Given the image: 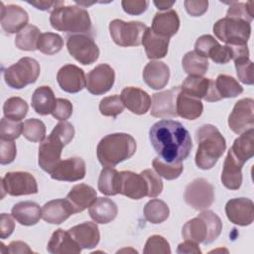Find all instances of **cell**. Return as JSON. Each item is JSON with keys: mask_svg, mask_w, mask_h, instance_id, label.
Masks as SVG:
<instances>
[{"mask_svg": "<svg viewBox=\"0 0 254 254\" xmlns=\"http://www.w3.org/2000/svg\"><path fill=\"white\" fill-rule=\"evenodd\" d=\"M149 138L159 157L170 164L182 163L192 149L189 131L175 120L156 122L149 131Z\"/></svg>", "mask_w": 254, "mask_h": 254, "instance_id": "cell-1", "label": "cell"}, {"mask_svg": "<svg viewBox=\"0 0 254 254\" xmlns=\"http://www.w3.org/2000/svg\"><path fill=\"white\" fill-rule=\"evenodd\" d=\"M74 136V128L67 121L59 122L51 134L42 141L39 146V166L45 172L51 174L61 162L63 148L67 145Z\"/></svg>", "mask_w": 254, "mask_h": 254, "instance_id": "cell-2", "label": "cell"}, {"mask_svg": "<svg viewBox=\"0 0 254 254\" xmlns=\"http://www.w3.org/2000/svg\"><path fill=\"white\" fill-rule=\"evenodd\" d=\"M198 148L195 154V164L201 170H209L217 163L226 149V142L219 130L205 124L199 127L195 133Z\"/></svg>", "mask_w": 254, "mask_h": 254, "instance_id": "cell-3", "label": "cell"}, {"mask_svg": "<svg viewBox=\"0 0 254 254\" xmlns=\"http://www.w3.org/2000/svg\"><path fill=\"white\" fill-rule=\"evenodd\" d=\"M135 139L126 133H113L103 137L96 148L97 159L104 167L113 168L131 158L136 152Z\"/></svg>", "mask_w": 254, "mask_h": 254, "instance_id": "cell-4", "label": "cell"}, {"mask_svg": "<svg viewBox=\"0 0 254 254\" xmlns=\"http://www.w3.org/2000/svg\"><path fill=\"white\" fill-rule=\"evenodd\" d=\"M51 26L57 31L85 34L91 32L92 25L88 12L79 6H59L50 16Z\"/></svg>", "mask_w": 254, "mask_h": 254, "instance_id": "cell-5", "label": "cell"}, {"mask_svg": "<svg viewBox=\"0 0 254 254\" xmlns=\"http://www.w3.org/2000/svg\"><path fill=\"white\" fill-rule=\"evenodd\" d=\"M221 230L222 222L219 216L211 210H203L183 226L182 234L185 240L209 244L220 235Z\"/></svg>", "mask_w": 254, "mask_h": 254, "instance_id": "cell-6", "label": "cell"}, {"mask_svg": "<svg viewBox=\"0 0 254 254\" xmlns=\"http://www.w3.org/2000/svg\"><path fill=\"white\" fill-rule=\"evenodd\" d=\"M40 74V64L32 58L25 57L4 70V79L8 86L21 89L34 83Z\"/></svg>", "mask_w": 254, "mask_h": 254, "instance_id": "cell-7", "label": "cell"}, {"mask_svg": "<svg viewBox=\"0 0 254 254\" xmlns=\"http://www.w3.org/2000/svg\"><path fill=\"white\" fill-rule=\"evenodd\" d=\"M213 33L226 45H247L251 35V25L243 20L225 17L214 24Z\"/></svg>", "mask_w": 254, "mask_h": 254, "instance_id": "cell-8", "label": "cell"}, {"mask_svg": "<svg viewBox=\"0 0 254 254\" xmlns=\"http://www.w3.org/2000/svg\"><path fill=\"white\" fill-rule=\"evenodd\" d=\"M147 28L142 22H124L115 19L109 24V33L116 45L121 47H137L142 44V38Z\"/></svg>", "mask_w": 254, "mask_h": 254, "instance_id": "cell-9", "label": "cell"}, {"mask_svg": "<svg viewBox=\"0 0 254 254\" xmlns=\"http://www.w3.org/2000/svg\"><path fill=\"white\" fill-rule=\"evenodd\" d=\"M66 48L70 56L81 64H91L99 57V49L93 39L85 34H73L66 38Z\"/></svg>", "mask_w": 254, "mask_h": 254, "instance_id": "cell-10", "label": "cell"}, {"mask_svg": "<svg viewBox=\"0 0 254 254\" xmlns=\"http://www.w3.org/2000/svg\"><path fill=\"white\" fill-rule=\"evenodd\" d=\"M2 195H27L38 192V185L34 176L28 172H9L1 180Z\"/></svg>", "mask_w": 254, "mask_h": 254, "instance_id": "cell-11", "label": "cell"}, {"mask_svg": "<svg viewBox=\"0 0 254 254\" xmlns=\"http://www.w3.org/2000/svg\"><path fill=\"white\" fill-rule=\"evenodd\" d=\"M116 192L132 199H140L148 196L149 186L145 176L131 171H121L116 175Z\"/></svg>", "mask_w": 254, "mask_h": 254, "instance_id": "cell-12", "label": "cell"}, {"mask_svg": "<svg viewBox=\"0 0 254 254\" xmlns=\"http://www.w3.org/2000/svg\"><path fill=\"white\" fill-rule=\"evenodd\" d=\"M186 202L196 210L209 207L214 201V189L205 179L198 178L190 183L184 193Z\"/></svg>", "mask_w": 254, "mask_h": 254, "instance_id": "cell-13", "label": "cell"}, {"mask_svg": "<svg viewBox=\"0 0 254 254\" xmlns=\"http://www.w3.org/2000/svg\"><path fill=\"white\" fill-rule=\"evenodd\" d=\"M254 125V101L252 98L238 100L229 117L228 126L236 134H241Z\"/></svg>", "mask_w": 254, "mask_h": 254, "instance_id": "cell-14", "label": "cell"}, {"mask_svg": "<svg viewBox=\"0 0 254 254\" xmlns=\"http://www.w3.org/2000/svg\"><path fill=\"white\" fill-rule=\"evenodd\" d=\"M181 90L190 96L198 99L203 98L208 102H214L221 99L214 86V80L202 76L189 75L184 80Z\"/></svg>", "mask_w": 254, "mask_h": 254, "instance_id": "cell-15", "label": "cell"}, {"mask_svg": "<svg viewBox=\"0 0 254 254\" xmlns=\"http://www.w3.org/2000/svg\"><path fill=\"white\" fill-rule=\"evenodd\" d=\"M181 87L176 86L168 90L154 93L152 96L150 114L158 118L177 117V98Z\"/></svg>", "mask_w": 254, "mask_h": 254, "instance_id": "cell-16", "label": "cell"}, {"mask_svg": "<svg viewBox=\"0 0 254 254\" xmlns=\"http://www.w3.org/2000/svg\"><path fill=\"white\" fill-rule=\"evenodd\" d=\"M114 69L107 64H100L92 68L86 76V88L94 95L106 93L114 84Z\"/></svg>", "mask_w": 254, "mask_h": 254, "instance_id": "cell-17", "label": "cell"}, {"mask_svg": "<svg viewBox=\"0 0 254 254\" xmlns=\"http://www.w3.org/2000/svg\"><path fill=\"white\" fill-rule=\"evenodd\" d=\"M225 213L230 222L236 225H250L254 219L253 201L246 197L232 198L225 205Z\"/></svg>", "mask_w": 254, "mask_h": 254, "instance_id": "cell-18", "label": "cell"}, {"mask_svg": "<svg viewBox=\"0 0 254 254\" xmlns=\"http://www.w3.org/2000/svg\"><path fill=\"white\" fill-rule=\"evenodd\" d=\"M86 169L85 162L79 157L68 158L57 165V167L50 174L51 178L57 181L76 182L85 177Z\"/></svg>", "mask_w": 254, "mask_h": 254, "instance_id": "cell-19", "label": "cell"}, {"mask_svg": "<svg viewBox=\"0 0 254 254\" xmlns=\"http://www.w3.org/2000/svg\"><path fill=\"white\" fill-rule=\"evenodd\" d=\"M57 80L60 87L68 93H76L86 86L84 71L74 64L62 66L58 71Z\"/></svg>", "mask_w": 254, "mask_h": 254, "instance_id": "cell-20", "label": "cell"}, {"mask_svg": "<svg viewBox=\"0 0 254 254\" xmlns=\"http://www.w3.org/2000/svg\"><path fill=\"white\" fill-rule=\"evenodd\" d=\"M28 21V13L22 7L14 4L5 6L1 3V26L6 33H19L27 26Z\"/></svg>", "mask_w": 254, "mask_h": 254, "instance_id": "cell-21", "label": "cell"}, {"mask_svg": "<svg viewBox=\"0 0 254 254\" xmlns=\"http://www.w3.org/2000/svg\"><path fill=\"white\" fill-rule=\"evenodd\" d=\"M120 97L124 106L137 115L145 114L151 106V98L149 94L138 87H125L121 91Z\"/></svg>", "mask_w": 254, "mask_h": 254, "instance_id": "cell-22", "label": "cell"}, {"mask_svg": "<svg viewBox=\"0 0 254 254\" xmlns=\"http://www.w3.org/2000/svg\"><path fill=\"white\" fill-rule=\"evenodd\" d=\"M67 231L81 249L96 247L100 239L98 226L94 222H83L72 226Z\"/></svg>", "mask_w": 254, "mask_h": 254, "instance_id": "cell-23", "label": "cell"}, {"mask_svg": "<svg viewBox=\"0 0 254 254\" xmlns=\"http://www.w3.org/2000/svg\"><path fill=\"white\" fill-rule=\"evenodd\" d=\"M170 68L159 61L148 63L143 70V79L148 86L153 89H162L169 82Z\"/></svg>", "mask_w": 254, "mask_h": 254, "instance_id": "cell-24", "label": "cell"}, {"mask_svg": "<svg viewBox=\"0 0 254 254\" xmlns=\"http://www.w3.org/2000/svg\"><path fill=\"white\" fill-rule=\"evenodd\" d=\"M73 213V208L66 198L50 200L42 208L43 219L51 224H61Z\"/></svg>", "mask_w": 254, "mask_h": 254, "instance_id": "cell-25", "label": "cell"}, {"mask_svg": "<svg viewBox=\"0 0 254 254\" xmlns=\"http://www.w3.org/2000/svg\"><path fill=\"white\" fill-rule=\"evenodd\" d=\"M96 190L85 184L75 185L66 195V200L70 203L74 213L81 212L89 207L96 200Z\"/></svg>", "mask_w": 254, "mask_h": 254, "instance_id": "cell-26", "label": "cell"}, {"mask_svg": "<svg viewBox=\"0 0 254 254\" xmlns=\"http://www.w3.org/2000/svg\"><path fill=\"white\" fill-rule=\"evenodd\" d=\"M180 28V19L175 10L156 13L152 21V31L162 37L170 39L177 34Z\"/></svg>", "mask_w": 254, "mask_h": 254, "instance_id": "cell-27", "label": "cell"}, {"mask_svg": "<svg viewBox=\"0 0 254 254\" xmlns=\"http://www.w3.org/2000/svg\"><path fill=\"white\" fill-rule=\"evenodd\" d=\"M242 164L229 150L224 160L221 173V183L228 190H238L242 184Z\"/></svg>", "mask_w": 254, "mask_h": 254, "instance_id": "cell-28", "label": "cell"}, {"mask_svg": "<svg viewBox=\"0 0 254 254\" xmlns=\"http://www.w3.org/2000/svg\"><path fill=\"white\" fill-rule=\"evenodd\" d=\"M47 250L52 254H78L80 253L81 248L73 240L68 231L57 229L48 242Z\"/></svg>", "mask_w": 254, "mask_h": 254, "instance_id": "cell-29", "label": "cell"}, {"mask_svg": "<svg viewBox=\"0 0 254 254\" xmlns=\"http://www.w3.org/2000/svg\"><path fill=\"white\" fill-rule=\"evenodd\" d=\"M169 42L168 38L155 34L149 27L142 38V45L144 46L147 58L150 60L164 58L168 53Z\"/></svg>", "mask_w": 254, "mask_h": 254, "instance_id": "cell-30", "label": "cell"}, {"mask_svg": "<svg viewBox=\"0 0 254 254\" xmlns=\"http://www.w3.org/2000/svg\"><path fill=\"white\" fill-rule=\"evenodd\" d=\"M12 216L22 225L31 226L41 219L42 209L34 201H21L12 207Z\"/></svg>", "mask_w": 254, "mask_h": 254, "instance_id": "cell-31", "label": "cell"}, {"mask_svg": "<svg viewBox=\"0 0 254 254\" xmlns=\"http://www.w3.org/2000/svg\"><path fill=\"white\" fill-rule=\"evenodd\" d=\"M88 212L95 222L106 224L116 217L118 209L115 202L110 198L98 197L89 206Z\"/></svg>", "mask_w": 254, "mask_h": 254, "instance_id": "cell-32", "label": "cell"}, {"mask_svg": "<svg viewBox=\"0 0 254 254\" xmlns=\"http://www.w3.org/2000/svg\"><path fill=\"white\" fill-rule=\"evenodd\" d=\"M57 99L51 87L43 85L38 87L32 96V107L40 115L52 114L56 107Z\"/></svg>", "mask_w": 254, "mask_h": 254, "instance_id": "cell-33", "label": "cell"}, {"mask_svg": "<svg viewBox=\"0 0 254 254\" xmlns=\"http://www.w3.org/2000/svg\"><path fill=\"white\" fill-rule=\"evenodd\" d=\"M229 150L242 164L251 159L254 156V129L250 128L241 133Z\"/></svg>", "mask_w": 254, "mask_h": 254, "instance_id": "cell-34", "label": "cell"}, {"mask_svg": "<svg viewBox=\"0 0 254 254\" xmlns=\"http://www.w3.org/2000/svg\"><path fill=\"white\" fill-rule=\"evenodd\" d=\"M203 110V105L200 99L190 96L182 90L177 98V112L178 115L188 120H194L198 118Z\"/></svg>", "mask_w": 254, "mask_h": 254, "instance_id": "cell-35", "label": "cell"}, {"mask_svg": "<svg viewBox=\"0 0 254 254\" xmlns=\"http://www.w3.org/2000/svg\"><path fill=\"white\" fill-rule=\"evenodd\" d=\"M183 68L189 75L202 76L208 69V61L194 51L188 52L182 61Z\"/></svg>", "mask_w": 254, "mask_h": 254, "instance_id": "cell-36", "label": "cell"}, {"mask_svg": "<svg viewBox=\"0 0 254 254\" xmlns=\"http://www.w3.org/2000/svg\"><path fill=\"white\" fill-rule=\"evenodd\" d=\"M40 36L41 31L38 27L34 25H27L16 35L15 46L22 51H35L37 50Z\"/></svg>", "mask_w": 254, "mask_h": 254, "instance_id": "cell-37", "label": "cell"}, {"mask_svg": "<svg viewBox=\"0 0 254 254\" xmlns=\"http://www.w3.org/2000/svg\"><path fill=\"white\" fill-rule=\"evenodd\" d=\"M214 86L221 99L236 97L243 92V87L238 81L227 74H219L214 81Z\"/></svg>", "mask_w": 254, "mask_h": 254, "instance_id": "cell-38", "label": "cell"}, {"mask_svg": "<svg viewBox=\"0 0 254 254\" xmlns=\"http://www.w3.org/2000/svg\"><path fill=\"white\" fill-rule=\"evenodd\" d=\"M169 214L170 209L168 204L161 199H151L144 207L145 218L153 224L162 223L169 217Z\"/></svg>", "mask_w": 254, "mask_h": 254, "instance_id": "cell-39", "label": "cell"}, {"mask_svg": "<svg viewBox=\"0 0 254 254\" xmlns=\"http://www.w3.org/2000/svg\"><path fill=\"white\" fill-rule=\"evenodd\" d=\"M3 112L5 117L8 119L13 121H21L28 113V104L21 97H10L3 105Z\"/></svg>", "mask_w": 254, "mask_h": 254, "instance_id": "cell-40", "label": "cell"}, {"mask_svg": "<svg viewBox=\"0 0 254 254\" xmlns=\"http://www.w3.org/2000/svg\"><path fill=\"white\" fill-rule=\"evenodd\" d=\"M63 47L64 40L59 34L47 32L41 34L38 41L37 50L45 55L52 56L59 53L63 49Z\"/></svg>", "mask_w": 254, "mask_h": 254, "instance_id": "cell-41", "label": "cell"}, {"mask_svg": "<svg viewBox=\"0 0 254 254\" xmlns=\"http://www.w3.org/2000/svg\"><path fill=\"white\" fill-rule=\"evenodd\" d=\"M153 168L156 173L165 178L166 180H175L181 176L184 171V166L182 163H167L163 161L161 158L157 157L152 162Z\"/></svg>", "mask_w": 254, "mask_h": 254, "instance_id": "cell-42", "label": "cell"}, {"mask_svg": "<svg viewBox=\"0 0 254 254\" xmlns=\"http://www.w3.org/2000/svg\"><path fill=\"white\" fill-rule=\"evenodd\" d=\"M23 135L31 142H42L46 137V126L40 119H27L23 123Z\"/></svg>", "mask_w": 254, "mask_h": 254, "instance_id": "cell-43", "label": "cell"}, {"mask_svg": "<svg viewBox=\"0 0 254 254\" xmlns=\"http://www.w3.org/2000/svg\"><path fill=\"white\" fill-rule=\"evenodd\" d=\"M117 171L114 168L105 167L102 169L98 179V190L100 192L106 195H115L117 194L115 189V182H116V175Z\"/></svg>", "mask_w": 254, "mask_h": 254, "instance_id": "cell-44", "label": "cell"}, {"mask_svg": "<svg viewBox=\"0 0 254 254\" xmlns=\"http://www.w3.org/2000/svg\"><path fill=\"white\" fill-rule=\"evenodd\" d=\"M226 17L243 20L250 23L254 18L253 2L252 1H249L247 3L233 2L228 8Z\"/></svg>", "mask_w": 254, "mask_h": 254, "instance_id": "cell-45", "label": "cell"}, {"mask_svg": "<svg viewBox=\"0 0 254 254\" xmlns=\"http://www.w3.org/2000/svg\"><path fill=\"white\" fill-rule=\"evenodd\" d=\"M124 104L119 95H112L104 97L99 103V111L104 116L116 117L122 113Z\"/></svg>", "mask_w": 254, "mask_h": 254, "instance_id": "cell-46", "label": "cell"}, {"mask_svg": "<svg viewBox=\"0 0 254 254\" xmlns=\"http://www.w3.org/2000/svg\"><path fill=\"white\" fill-rule=\"evenodd\" d=\"M23 133V123L20 121H13L6 117L0 122V138L2 140L13 141Z\"/></svg>", "mask_w": 254, "mask_h": 254, "instance_id": "cell-47", "label": "cell"}, {"mask_svg": "<svg viewBox=\"0 0 254 254\" xmlns=\"http://www.w3.org/2000/svg\"><path fill=\"white\" fill-rule=\"evenodd\" d=\"M143 252L145 254L153 253H163L170 254L171 248L169 242L161 235H152L148 238Z\"/></svg>", "mask_w": 254, "mask_h": 254, "instance_id": "cell-48", "label": "cell"}, {"mask_svg": "<svg viewBox=\"0 0 254 254\" xmlns=\"http://www.w3.org/2000/svg\"><path fill=\"white\" fill-rule=\"evenodd\" d=\"M238 79L248 85L253 84V63L247 59H239L234 61Z\"/></svg>", "mask_w": 254, "mask_h": 254, "instance_id": "cell-49", "label": "cell"}, {"mask_svg": "<svg viewBox=\"0 0 254 254\" xmlns=\"http://www.w3.org/2000/svg\"><path fill=\"white\" fill-rule=\"evenodd\" d=\"M141 173L145 176V178L148 182V186H149L148 196L156 197L157 195H159L163 190V182H162L160 176L151 169L144 170Z\"/></svg>", "mask_w": 254, "mask_h": 254, "instance_id": "cell-50", "label": "cell"}, {"mask_svg": "<svg viewBox=\"0 0 254 254\" xmlns=\"http://www.w3.org/2000/svg\"><path fill=\"white\" fill-rule=\"evenodd\" d=\"M207 58H210L216 64H227L231 60V52L227 45L221 46L219 43H216L209 51Z\"/></svg>", "mask_w": 254, "mask_h": 254, "instance_id": "cell-51", "label": "cell"}, {"mask_svg": "<svg viewBox=\"0 0 254 254\" xmlns=\"http://www.w3.org/2000/svg\"><path fill=\"white\" fill-rule=\"evenodd\" d=\"M17 154L16 144L13 141L0 139V164L7 165L12 163Z\"/></svg>", "mask_w": 254, "mask_h": 254, "instance_id": "cell-52", "label": "cell"}, {"mask_svg": "<svg viewBox=\"0 0 254 254\" xmlns=\"http://www.w3.org/2000/svg\"><path fill=\"white\" fill-rule=\"evenodd\" d=\"M72 114V104L69 100L64 98H58L56 107L52 113L53 117L60 120L65 121Z\"/></svg>", "mask_w": 254, "mask_h": 254, "instance_id": "cell-53", "label": "cell"}, {"mask_svg": "<svg viewBox=\"0 0 254 254\" xmlns=\"http://www.w3.org/2000/svg\"><path fill=\"white\" fill-rule=\"evenodd\" d=\"M124 12L129 15H140L144 13L148 6L149 1L147 0H123L121 1Z\"/></svg>", "mask_w": 254, "mask_h": 254, "instance_id": "cell-54", "label": "cell"}, {"mask_svg": "<svg viewBox=\"0 0 254 254\" xmlns=\"http://www.w3.org/2000/svg\"><path fill=\"white\" fill-rule=\"evenodd\" d=\"M216 43H218V42L212 36H210V35L200 36L196 40V42L194 44V52H196L200 56H202V57L207 59V55H208L210 49Z\"/></svg>", "mask_w": 254, "mask_h": 254, "instance_id": "cell-55", "label": "cell"}, {"mask_svg": "<svg viewBox=\"0 0 254 254\" xmlns=\"http://www.w3.org/2000/svg\"><path fill=\"white\" fill-rule=\"evenodd\" d=\"M187 12L192 17H199L204 14L208 7V1L206 0H187L184 2Z\"/></svg>", "mask_w": 254, "mask_h": 254, "instance_id": "cell-56", "label": "cell"}, {"mask_svg": "<svg viewBox=\"0 0 254 254\" xmlns=\"http://www.w3.org/2000/svg\"><path fill=\"white\" fill-rule=\"evenodd\" d=\"M15 228L13 216L7 213H2L0 216V236L2 239L10 236Z\"/></svg>", "mask_w": 254, "mask_h": 254, "instance_id": "cell-57", "label": "cell"}, {"mask_svg": "<svg viewBox=\"0 0 254 254\" xmlns=\"http://www.w3.org/2000/svg\"><path fill=\"white\" fill-rule=\"evenodd\" d=\"M177 253L179 254H190V253H201L198 247V243L191 240H185V242L180 243L177 248Z\"/></svg>", "mask_w": 254, "mask_h": 254, "instance_id": "cell-58", "label": "cell"}, {"mask_svg": "<svg viewBox=\"0 0 254 254\" xmlns=\"http://www.w3.org/2000/svg\"><path fill=\"white\" fill-rule=\"evenodd\" d=\"M6 253H12V254H15V253H33L32 249L28 246L27 243L23 242V241H12L6 251Z\"/></svg>", "mask_w": 254, "mask_h": 254, "instance_id": "cell-59", "label": "cell"}, {"mask_svg": "<svg viewBox=\"0 0 254 254\" xmlns=\"http://www.w3.org/2000/svg\"><path fill=\"white\" fill-rule=\"evenodd\" d=\"M29 4L35 6L39 10L43 11H50L52 8L56 9L59 6L64 4V1H47V0H40V1H28Z\"/></svg>", "mask_w": 254, "mask_h": 254, "instance_id": "cell-60", "label": "cell"}, {"mask_svg": "<svg viewBox=\"0 0 254 254\" xmlns=\"http://www.w3.org/2000/svg\"><path fill=\"white\" fill-rule=\"evenodd\" d=\"M154 4L159 10H167L172 8V6L175 4V1H154Z\"/></svg>", "mask_w": 254, "mask_h": 254, "instance_id": "cell-61", "label": "cell"}]
</instances>
